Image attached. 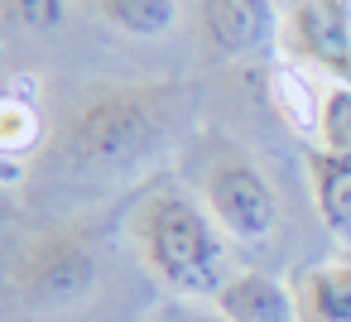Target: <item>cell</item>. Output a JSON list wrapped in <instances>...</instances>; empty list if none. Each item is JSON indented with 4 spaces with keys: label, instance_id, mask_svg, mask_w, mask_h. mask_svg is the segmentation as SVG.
<instances>
[{
    "label": "cell",
    "instance_id": "5bb4252c",
    "mask_svg": "<svg viewBox=\"0 0 351 322\" xmlns=\"http://www.w3.org/2000/svg\"><path fill=\"white\" fill-rule=\"evenodd\" d=\"M145 322H231V317H221L217 308H202V303H193V298H178V303L154 308Z\"/></svg>",
    "mask_w": 351,
    "mask_h": 322
},
{
    "label": "cell",
    "instance_id": "7a4b0ae2",
    "mask_svg": "<svg viewBox=\"0 0 351 322\" xmlns=\"http://www.w3.org/2000/svg\"><path fill=\"white\" fill-rule=\"evenodd\" d=\"M130 240L145 269L173 298H217L226 274V231L197 202V193L178 183H154L130 207Z\"/></svg>",
    "mask_w": 351,
    "mask_h": 322
},
{
    "label": "cell",
    "instance_id": "52a82bcc",
    "mask_svg": "<svg viewBox=\"0 0 351 322\" xmlns=\"http://www.w3.org/2000/svg\"><path fill=\"white\" fill-rule=\"evenodd\" d=\"M212 308H217L221 317H231V322H298V317H293V288L279 284V279H269L265 269H241V274H231V279L217 288Z\"/></svg>",
    "mask_w": 351,
    "mask_h": 322
},
{
    "label": "cell",
    "instance_id": "5b68a950",
    "mask_svg": "<svg viewBox=\"0 0 351 322\" xmlns=\"http://www.w3.org/2000/svg\"><path fill=\"white\" fill-rule=\"evenodd\" d=\"M279 44L298 68L351 87V0H284Z\"/></svg>",
    "mask_w": 351,
    "mask_h": 322
},
{
    "label": "cell",
    "instance_id": "7c38bea8",
    "mask_svg": "<svg viewBox=\"0 0 351 322\" xmlns=\"http://www.w3.org/2000/svg\"><path fill=\"white\" fill-rule=\"evenodd\" d=\"M317 106V145L351 154V87H327Z\"/></svg>",
    "mask_w": 351,
    "mask_h": 322
},
{
    "label": "cell",
    "instance_id": "3957f363",
    "mask_svg": "<svg viewBox=\"0 0 351 322\" xmlns=\"http://www.w3.org/2000/svg\"><path fill=\"white\" fill-rule=\"evenodd\" d=\"M101 279V240L82 216H44L10 236L5 284L25 312H63L92 298Z\"/></svg>",
    "mask_w": 351,
    "mask_h": 322
},
{
    "label": "cell",
    "instance_id": "6da1fadb",
    "mask_svg": "<svg viewBox=\"0 0 351 322\" xmlns=\"http://www.w3.org/2000/svg\"><path fill=\"white\" fill-rule=\"evenodd\" d=\"M188 82H97L68 101L49 130L44 169L63 183H121L149 169L173 140L193 106Z\"/></svg>",
    "mask_w": 351,
    "mask_h": 322
},
{
    "label": "cell",
    "instance_id": "8fae6325",
    "mask_svg": "<svg viewBox=\"0 0 351 322\" xmlns=\"http://www.w3.org/2000/svg\"><path fill=\"white\" fill-rule=\"evenodd\" d=\"M0 145H5V164L10 169H20V159H29V154H39L49 145L44 121H39V101H20V87H10V97H5Z\"/></svg>",
    "mask_w": 351,
    "mask_h": 322
},
{
    "label": "cell",
    "instance_id": "ba28073f",
    "mask_svg": "<svg viewBox=\"0 0 351 322\" xmlns=\"http://www.w3.org/2000/svg\"><path fill=\"white\" fill-rule=\"evenodd\" d=\"M289 288L298 322H351V260L303 264Z\"/></svg>",
    "mask_w": 351,
    "mask_h": 322
},
{
    "label": "cell",
    "instance_id": "30bf717a",
    "mask_svg": "<svg viewBox=\"0 0 351 322\" xmlns=\"http://www.w3.org/2000/svg\"><path fill=\"white\" fill-rule=\"evenodd\" d=\"M97 15L130 39H159L178 25V0H97Z\"/></svg>",
    "mask_w": 351,
    "mask_h": 322
},
{
    "label": "cell",
    "instance_id": "277c9868",
    "mask_svg": "<svg viewBox=\"0 0 351 322\" xmlns=\"http://www.w3.org/2000/svg\"><path fill=\"white\" fill-rule=\"evenodd\" d=\"M193 193L212 212V221L241 240L260 245L279 231V188L260 169V159L231 135H202L193 149Z\"/></svg>",
    "mask_w": 351,
    "mask_h": 322
},
{
    "label": "cell",
    "instance_id": "8992f818",
    "mask_svg": "<svg viewBox=\"0 0 351 322\" xmlns=\"http://www.w3.org/2000/svg\"><path fill=\"white\" fill-rule=\"evenodd\" d=\"M274 0H197V25L217 58H250L279 39Z\"/></svg>",
    "mask_w": 351,
    "mask_h": 322
},
{
    "label": "cell",
    "instance_id": "9c48e42d",
    "mask_svg": "<svg viewBox=\"0 0 351 322\" xmlns=\"http://www.w3.org/2000/svg\"><path fill=\"white\" fill-rule=\"evenodd\" d=\"M308 183H313V207H317L327 236L351 250V154L313 145L308 149Z\"/></svg>",
    "mask_w": 351,
    "mask_h": 322
},
{
    "label": "cell",
    "instance_id": "4fadbf2b",
    "mask_svg": "<svg viewBox=\"0 0 351 322\" xmlns=\"http://www.w3.org/2000/svg\"><path fill=\"white\" fill-rule=\"evenodd\" d=\"M5 15L20 29H58L63 25V0H5Z\"/></svg>",
    "mask_w": 351,
    "mask_h": 322
}]
</instances>
